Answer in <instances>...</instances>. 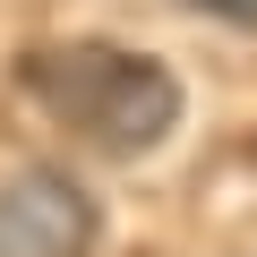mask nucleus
<instances>
[{
  "mask_svg": "<svg viewBox=\"0 0 257 257\" xmlns=\"http://www.w3.org/2000/svg\"><path fill=\"white\" fill-rule=\"evenodd\" d=\"M18 86L103 155H146L180 120V77L120 43H43L18 60Z\"/></svg>",
  "mask_w": 257,
  "mask_h": 257,
  "instance_id": "nucleus-1",
  "label": "nucleus"
},
{
  "mask_svg": "<svg viewBox=\"0 0 257 257\" xmlns=\"http://www.w3.org/2000/svg\"><path fill=\"white\" fill-rule=\"evenodd\" d=\"M103 206L69 172H18L0 189V257H94Z\"/></svg>",
  "mask_w": 257,
  "mask_h": 257,
  "instance_id": "nucleus-2",
  "label": "nucleus"
},
{
  "mask_svg": "<svg viewBox=\"0 0 257 257\" xmlns=\"http://www.w3.org/2000/svg\"><path fill=\"white\" fill-rule=\"evenodd\" d=\"M197 18H223V26H257V0H180Z\"/></svg>",
  "mask_w": 257,
  "mask_h": 257,
  "instance_id": "nucleus-3",
  "label": "nucleus"
}]
</instances>
